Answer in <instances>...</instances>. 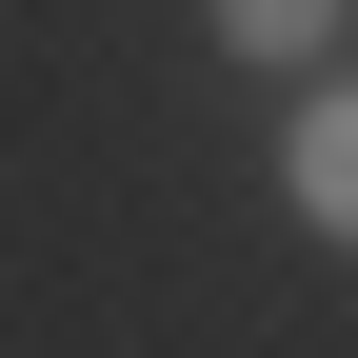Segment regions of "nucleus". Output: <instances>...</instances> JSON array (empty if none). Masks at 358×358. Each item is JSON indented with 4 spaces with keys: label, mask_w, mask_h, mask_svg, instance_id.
Returning <instances> with one entry per match:
<instances>
[{
    "label": "nucleus",
    "mask_w": 358,
    "mask_h": 358,
    "mask_svg": "<svg viewBox=\"0 0 358 358\" xmlns=\"http://www.w3.org/2000/svg\"><path fill=\"white\" fill-rule=\"evenodd\" d=\"M279 199L319 219V239H358V80H319V100H299V140H279Z\"/></svg>",
    "instance_id": "obj_1"
},
{
    "label": "nucleus",
    "mask_w": 358,
    "mask_h": 358,
    "mask_svg": "<svg viewBox=\"0 0 358 358\" xmlns=\"http://www.w3.org/2000/svg\"><path fill=\"white\" fill-rule=\"evenodd\" d=\"M219 40H239V60H319V40H338V0H219Z\"/></svg>",
    "instance_id": "obj_2"
}]
</instances>
